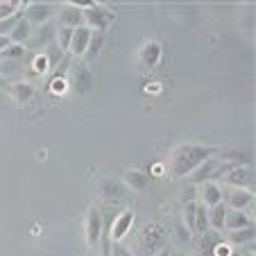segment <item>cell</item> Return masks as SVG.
Returning a JSON list of instances; mask_svg holds the SVG:
<instances>
[{
	"label": "cell",
	"mask_w": 256,
	"mask_h": 256,
	"mask_svg": "<svg viewBox=\"0 0 256 256\" xmlns=\"http://www.w3.org/2000/svg\"><path fill=\"white\" fill-rule=\"evenodd\" d=\"M208 156L206 148H182L174 156V174H188Z\"/></svg>",
	"instance_id": "obj_1"
},
{
	"label": "cell",
	"mask_w": 256,
	"mask_h": 256,
	"mask_svg": "<svg viewBox=\"0 0 256 256\" xmlns=\"http://www.w3.org/2000/svg\"><path fill=\"white\" fill-rule=\"evenodd\" d=\"M164 238H166L164 229L156 227V224H148L145 232L140 234V250L145 254H156L161 250V245H164Z\"/></svg>",
	"instance_id": "obj_2"
},
{
	"label": "cell",
	"mask_w": 256,
	"mask_h": 256,
	"mask_svg": "<svg viewBox=\"0 0 256 256\" xmlns=\"http://www.w3.org/2000/svg\"><path fill=\"white\" fill-rule=\"evenodd\" d=\"M227 200H229V204H232L236 211H240V208L250 206L252 200H254V195H252L250 190H245V188H232L229 190V195H227Z\"/></svg>",
	"instance_id": "obj_3"
},
{
	"label": "cell",
	"mask_w": 256,
	"mask_h": 256,
	"mask_svg": "<svg viewBox=\"0 0 256 256\" xmlns=\"http://www.w3.org/2000/svg\"><path fill=\"white\" fill-rule=\"evenodd\" d=\"M88 39H91V30L80 25L75 32H72V41H70V48L75 50L78 54H82L84 50H88Z\"/></svg>",
	"instance_id": "obj_4"
},
{
	"label": "cell",
	"mask_w": 256,
	"mask_h": 256,
	"mask_svg": "<svg viewBox=\"0 0 256 256\" xmlns=\"http://www.w3.org/2000/svg\"><path fill=\"white\" fill-rule=\"evenodd\" d=\"M252 177H254V174H252L250 168H236V166H234L232 172H229L224 179H227L229 184H234V186H238V188H242V186H247V184L252 182Z\"/></svg>",
	"instance_id": "obj_5"
},
{
	"label": "cell",
	"mask_w": 256,
	"mask_h": 256,
	"mask_svg": "<svg viewBox=\"0 0 256 256\" xmlns=\"http://www.w3.org/2000/svg\"><path fill=\"white\" fill-rule=\"evenodd\" d=\"M100 229H102L100 213H98V208H91V211H88V227H86L88 242H91V245L98 242V238H100Z\"/></svg>",
	"instance_id": "obj_6"
},
{
	"label": "cell",
	"mask_w": 256,
	"mask_h": 256,
	"mask_svg": "<svg viewBox=\"0 0 256 256\" xmlns=\"http://www.w3.org/2000/svg\"><path fill=\"white\" fill-rule=\"evenodd\" d=\"M224 227H229L232 232H238V229H247L250 227V218L240 211H227V218H224Z\"/></svg>",
	"instance_id": "obj_7"
},
{
	"label": "cell",
	"mask_w": 256,
	"mask_h": 256,
	"mask_svg": "<svg viewBox=\"0 0 256 256\" xmlns=\"http://www.w3.org/2000/svg\"><path fill=\"white\" fill-rule=\"evenodd\" d=\"M202 204L206 206H216V204H222V190L218 188L216 184H206L202 188Z\"/></svg>",
	"instance_id": "obj_8"
},
{
	"label": "cell",
	"mask_w": 256,
	"mask_h": 256,
	"mask_svg": "<svg viewBox=\"0 0 256 256\" xmlns=\"http://www.w3.org/2000/svg\"><path fill=\"white\" fill-rule=\"evenodd\" d=\"M82 18H86L88 25H98V28H104L106 20H109V14H106V10H102V7H88L86 14H84Z\"/></svg>",
	"instance_id": "obj_9"
},
{
	"label": "cell",
	"mask_w": 256,
	"mask_h": 256,
	"mask_svg": "<svg viewBox=\"0 0 256 256\" xmlns=\"http://www.w3.org/2000/svg\"><path fill=\"white\" fill-rule=\"evenodd\" d=\"M132 220H134V213L132 211H127V213H122L120 218H118V222H116V227H114V232H112V238H114V242H118V238H122V234L130 229V224H132Z\"/></svg>",
	"instance_id": "obj_10"
},
{
	"label": "cell",
	"mask_w": 256,
	"mask_h": 256,
	"mask_svg": "<svg viewBox=\"0 0 256 256\" xmlns=\"http://www.w3.org/2000/svg\"><path fill=\"white\" fill-rule=\"evenodd\" d=\"M224 218H227V206H224V204H216V206L211 208V216H208L206 220L216 229H222L224 227Z\"/></svg>",
	"instance_id": "obj_11"
},
{
	"label": "cell",
	"mask_w": 256,
	"mask_h": 256,
	"mask_svg": "<svg viewBox=\"0 0 256 256\" xmlns=\"http://www.w3.org/2000/svg\"><path fill=\"white\" fill-rule=\"evenodd\" d=\"M125 184L132 186V188H136V190H140V188H145L148 179H145V174L138 172V170H127L125 172Z\"/></svg>",
	"instance_id": "obj_12"
},
{
	"label": "cell",
	"mask_w": 256,
	"mask_h": 256,
	"mask_svg": "<svg viewBox=\"0 0 256 256\" xmlns=\"http://www.w3.org/2000/svg\"><path fill=\"white\" fill-rule=\"evenodd\" d=\"M59 20L64 23V28H70V25H80L82 23V12L80 10H64L62 14H59Z\"/></svg>",
	"instance_id": "obj_13"
},
{
	"label": "cell",
	"mask_w": 256,
	"mask_h": 256,
	"mask_svg": "<svg viewBox=\"0 0 256 256\" xmlns=\"http://www.w3.org/2000/svg\"><path fill=\"white\" fill-rule=\"evenodd\" d=\"M48 14H50V10L46 5H32L28 10V16L34 20V23H41V20H46V18H48Z\"/></svg>",
	"instance_id": "obj_14"
},
{
	"label": "cell",
	"mask_w": 256,
	"mask_h": 256,
	"mask_svg": "<svg viewBox=\"0 0 256 256\" xmlns=\"http://www.w3.org/2000/svg\"><path fill=\"white\" fill-rule=\"evenodd\" d=\"M32 96H34V88L30 86V84L18 82V84L14 86V98H16V100H30Z\"/></svg>",
	"instance_id": "obj_15"
},
{
	"label": "cell",
	"mask_w": 256,
	"mask_h": 256,
	"mask_svg": "<svg viewBox=\"0 0 256 256\" xmlns=\"http://www.w3.org/2000/svg\"><path fill=\"white\" fill-rule=\"evenodd\" d=\"M252 238H254V227H247V229H238V232H232V240L236 242V245L252 240Z\"/></svg>",
	"instance_id": "obj_16"
},
{
	"label": "cell",
	"mask_w": 256,
	"mask_h": 256,
	"mask_svg": "<svg viewBox=\"0 0 256 256\" xmlns=\"http://www.w3.org/2000/svg\"><path fill=\"white\" fill-rule=\"evenodd\" d=\"M28 32H30V25L25 23V20H20V23H16L14 30H12V39L14 41H25Z\"/></svg>",
	"instance_id": "obj_17"
},
{
	"label": "cell",
	"mask_w": 256,
	"mask_h": 256,
	"mask_svg": "<svg viewBox=\"0 0 256 256\" xmlns=\"http://www.w3.org/2000/svg\"><path fill=\"white\" fill-rule=\"evenodd\" d=\"M159 54H161V48L156 44H150V46H145V50H143V59L148 64H154L156 59H159Z\"/></svg>",
	"instance_id": "obj_18"
},
{
	"label": "cell",
	"mask_w": 256,
	"mask_h": 256,
	"mask_svg": "<svg viewBox=\"0 0 256 256\" xmlns=\"http://www.w3.org/2000/svg\"><path fill=\"white\" fill-rule=\"evenodd\" d=\"M195 213H198V204H188V206L184 208V220L190 232H195Z\"/></svg>",
	"instance_id": "obj_19"
},
{
	"label": "cell",
	"mask_w": 256,
	"mask_h": 256,
	"mask_svg": "<svg viewBox=\"0 0 256 256\" xmlns=\"http://www.w3.org/2000/svg\"><path fill=\"white\" fill-rule=\"evenodd\" d=\"M102 193H104L106 198H120V195H122V186H118L116 182H104Z\"/></svg>",
	"instance_id": "obj_20"
},
{
	"label": "cell",
	"mask_w": 256,
	"mask_h": 256,
	"mask_svg": "<svg viewBox=\"0 0 256 256\" xmlns=\"http://www.w3.org/2000/svg\"><path fill=\"white\" fill-rule=\"evenodd\" d=\"M206 211L204 206H198V213H195V232H204L206 229Z\"/></svg>",
	"instance_id": "obj_21"
},
{
	"label": "cell",
	"mask_w": 256,
	"mask_h": 256,
	"mask_svg": "<svg viewBox=\"0 0 256 256\" xmlns=\"http://www.w3.org/2000/svg\"><path fill=\"white\" fill-rule=\"evenodd\" d=\"M18 10V2H0V20H7Z\"/></svg>",
	"instance_id": "obj_22"
},
{
	"label": "cell",
	"mask_w": 256,
	"mask_h": 256,
	"mask_svg": "<svg viewBox=\"0 0 256 256\" xmlns=\"http://www.w3.org/2000/svg\"><path fill=\"white\" fill-rule=\"evenodd\" d=\"M23 46H7L5 50H2V54L5 57H10V59H18V57H23Z\"/></svg>",
	"instance_id": "obj_23"
},
{
	"label": "cell",
	"mask_w": 256,
	"mask_h": 256,
	"mask_svg": "<svg viewBox=\"0 0 256 256\" xmlns=\"http://www.w3.org/2000/svg\"><path fill=\"white\" fill-rule=\"evenodd\" d=\"M72 41V30L70 28H62V32H59V44H62V48H68Z\"/></svg>",
	"instance_id": "obj_24"
},
{
	"label": "cell",
	"mask_w": 256,
	"mask_h": 256,
	"mask_svg": "<svg viewBox=\"0 0 256 256\" xmlns=\"http://www.w3.org/2000/svg\"><path fill=\"white\" fill-rule=\"evenodd\" d=\"M114 256H132L120 242H114Z\"/></svg>",
	"instance_id": "obj_25"
},
{
	"label": "cell",
	"mask_w": 256,
	"mask_h": 256,
	"mask_svg": "<svg viewBox=\"0 0 256 256\" xmlns=\"http://www.w3.org/2000/svg\"><path fill=\"white\" fill-rule=\"evenodd\" d=\"M208 174H213V168H211V164H206V166H204L202 170H200V172H195V177H198V179H204V177H208Z\"/></svg>",
	"instance_id": "obj_26"
},
{
	"label": "cell",
	"mask_w": 256,
	"mask_h": 256,
	"mask_svg": "<svg viewBox=\"0 0 256 256\" xmlns=\"http://www.w3.org/2000/svg\"><path fill=\"white\" fill-rule=\"evenodd\" d=\"M7 46H12V41H10V39H7L5 34H2V36H0V52H2V50H5V48H7Z\"/></svg>",
	"instance_id": "obj_27"
},
{
	"label": "cell",
	"mask_w": 256,
	"mask_h": 256,
	"mask_svg": "<svg viewBox=\"0 0 256 256\" xmlns=\"http://www.w3.org/2000/svg\"><path fill=\"white\" fill-rule=\"evenodd\" d=\"M2 84H5V80H2V78H0V86H2Z\"/></svg>",
	"instance_id": "obj_28"
},
{
	"label": "cell",
	"mask_w": 256,
	"mask_h": 256,
	"mask_svg": "<svg viewBox=\"0 0 256 256\" xmlns=\"http://www.w3.org/2000/svg\"><path fill=\"white\" fill-rule=\"evenodd\" d=\"M161 256H170V254H168V252H164V254H161Z\"/></svg>",
	"instance_id": "obj_29"
},
{
	"label": "cell",
	"mask_w": 256,
	"mask_h": 256,
	"mask_svg": "<svg viewBox=\"0 0 256 256\" xmlns=\"http://www.w3.org/2000/svg\"><path fill=\"white\" fill-rule=\"evenodd\" d=\"M229 256H238V254H229Z\"/></svg>",
	"instance_id": "obj_30"
},
{
	"label": "cell",
	"mask_w": 256,
	"mask_h": 256,
	"mask_svg": "<svg viewBox=\"0 0 256 256\" xmlns=\"http://www.w3.org/2000/svg\"><path fill=\"white\" fill-rule=\"evenodd\" d=\"M179 256H186V254H179Z\"/></svg>",
	"instance_id": "obj_31"
}]
</instances>
